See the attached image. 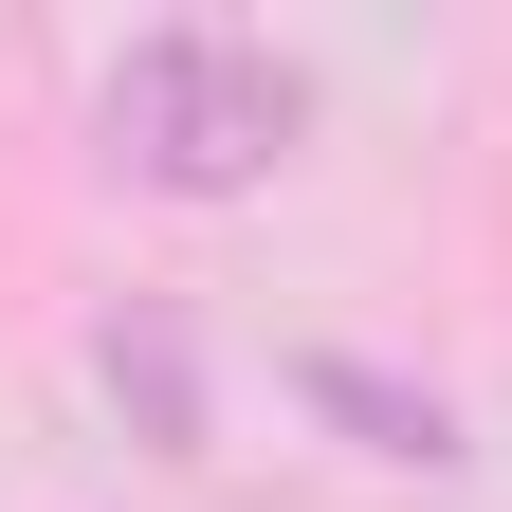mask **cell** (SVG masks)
I'll return each instance as SVG.
<instances>
[{
  "mask_svg": "<svg viewBox=\"0 0 512 512\" xmlns=\"http://www.w3.org/2000/svg\"><path fill=\"white\" fill-rule=\"evenodd\" d=\"M293 147H311V74L238 19H147L92 74V165L147 202H256Z\"/></svg>",
  "mask_w": 512,
  "mask_h": 512,
  "instance_id": "obj_1",
  "label": "cell"
},
{
  "mask_svg": "<svg viewBox=\"0 0 512 512\" xmlns=\"http://www.w3.org/2000/svg\"><path fill=\"white\" fill-rule=\"evenodd\" d=\"M92 366H110V403H128V439H147V458H183V476L220 458V384H202L183 293H110V311H92Z\"/></svg>",
  "mask_w": 512,
  "mask_h": 512,
  "instance_id": "obj_2",
  "label": "cell"
},
{
  "mask_svg": "<svg viewBox=\"0 0 512 512\" xmlns=\"http://www.w3.org/2000/svg\"><path fill=\"white\" fill-rule=\"evenodd\" d=\"M293 403L348 439V458L384 476H458V384H421V366H366V348H293Z\"/></svg>",
  "mask_w": 512,
  "mask_h": 512,
  "instance_id": "obj_3",
  "label": "cell"
}]
</instances>
